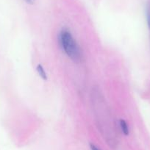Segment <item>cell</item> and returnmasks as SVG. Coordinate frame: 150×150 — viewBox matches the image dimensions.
Wrapping results in <instances>:
<instances>
[{
	"label": "cell",
	"mask_w": 150,
	"mask_h": 150,
	"mask_svg": "<svg viewBox=\"0 0 150 150\" xmlns=\"http://www.w3.org/2000/svg\"><path fill=\"white\" fill-rule=\"evenodd\" d=\"M59 41L66 55L75 62L81 59V50L71 33L67 29H63L59 34Z\"/></svg>",
	"instance_id": "obj_1"
},
{
	"label": "cell",
	"mask_w": 150,
	"mask_h": 150,
	"mask_svg": "<svg viewBox=\"0 0 150 150\" xmlns=\"http://www.w3.org/2000/svg\"><path fill=\"white\" fill-rule=\"evenodd\" d=\"M90 147L91 150H100L97 146H96L93 144H90Z\"/></svg>",
	"instance_id": "obj_5"
},
{
	"label": "cell",
	"mask_w": 150,
	"mask_h": 150,
	"mask_svg": "<svg viewBox=\"0 0 150 150\" xmlns=\"http://www.w3.org/2000/svg\"><path fill=\"white\" fill-rule=\"evenodd\" d=\"M119 125H120L122 132H123L125 135H129V127H128L127 123V122L125 119H120V121H119Z\"/></svg>",
	"instance_id": "obj_3"
},
{
	"label": "cell",
	"mask_w": 150,
	"mask_h": 150,
	"mask_svg": "<svg viewBox=\"0 0 150 150\" xmlns=\"http://www.w3.org/2000/svg\"><path fill=\"white\" fill-rule=\"evenodd\" d=\"M36 70H37L38 74L40 77L43 79L44 80H47V74L46 72L45 69H44V66L41 64H38L36 66Z\"/></svg>",
	"instance_id": "obj_2"
},
{
	"label": "cell",
	"mask_w": 150,
	"mask_h": 150,
	"mask_svg": "<svg viewBox=\"0 0 150 150\" xmlns=\"http://www.w3.org/2000/svg\"><path fill=\"white\" fill-rule=\"evenodd\" d=\"M146 18L148 27L150 29V4H148L146 7Z\"/></svg>",
	"instance_id": "obj_4"
},
{
	"label": "cell",
	"mask_w": 150,
	"mask_h": 150,
	"mask_svg": "<svg viewBox=\"0 0 150 150\" xmlns=\"http://www.w3.org/2000/svg\"><path fill=\"white\" fill-rule=\"evenodd\" d=\"M25 2L27 3L30 4V5H33L35 3V0H25Z\"/></svg>",
	"instance_id": "obj_6"
}]
</instances>
